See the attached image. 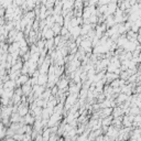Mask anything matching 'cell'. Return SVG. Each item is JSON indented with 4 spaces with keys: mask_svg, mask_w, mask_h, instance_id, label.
<instances>
[{
    "mask_svg": "<svg viewBox=\"0 0 141 141\" xmlns=\"http://www.w3.org/2000/svg\"><path fill=\"white\" fill-rule=\"evenodd\" d=\"M76 97H77V94H72V95H69L66 98V102H65V106H66V108L72 107L75 104V101H76Z\"/></svg>",
    "mask_w": 141,
    "mask_h": 141,
    "instance_id": "cell-1",
    "label": "cell"
},
{
    "mask_svg": "<svg viewBox=\"0 0 141 141\" xmlns=\"http://www.w3.org/2000/svg\"><path fill=\"white\" fill-rule=\"evenodd\" d=\"M48 82H49V76H48V75H45V74H40L39 76H37V84H39V85L44 86Z\"/></svg>",
    "mask_w": 141,
    "mask_h": 141,
    "instance_id": "cell-2",
    "label": "cell"
},
{
    "mask_svg": "<svg viewBox=\"0 0 141 141\" xmlns=\"http://www.w3.org/2000/svg\"><path fill=\"white\" fill-rule=\"evenodd\" d=\"M92 45H93L92 40H84V41H82V43H81V46L84 49V51H86V52H88V51L91 50Z\"/></svg>",
    "mask_w": 141,
    "mask_h": 141,
    "instance_id": "cell-3",
    "label": "cell"
},
{
    "mask_svg": "<svg viewBox=\"0 0 141 141\" xmlns=\"http://www.w3.org/2000/svg\"><path fill=\"white\" fill-rule=\"evenodd\" d=\"M68 30H69V32H70V34H72L74 37H77V36L79 35V33L82 32V29H81V28H79L78 25L70 28V29H68Z\"/></svg>",
    "mask_w": 141,
    "mask_h": 141,
    "instance_id": "cell-4",
    "label": "cell"
},
{
    "mask_svg": "<svg viewBox=\"0 0 141 141\" xmlns=\"http://www.w3.org/2000/svg\"><path fill=\"white\" fill-rule=\"evenodd\" d=\"M16 85H17V82H15L13 79H9V81L4 82L3 87H4V88H7V89H13Z\"/></svg>",
    "mask_w": 141,
    "mask_h": 141,
    "instance_id": "cell-5",
    "label": "cell"
},
{
    "mask_svg": "<svg viewBox=\"0 0 141 141\" xmlns=\"http://www.w3.org/2000/svg\"><path fill=\"white\" fill-rule=\"evenodd\" d=\"M28 82H29V77H28V75L22 74V75H20V77H19V79L17 81V84L18 85H20V84H25Z\"/></svg>",
    "mask_w": 141,
    "mask_h": 141,
    "instance_id": "cell-6",
    "label": "cell"
},
{
    "mask_svg": "<svg viewBox=\"0 0 141 141\" xmlns=\"http://www.w3.org/2000/svg\"><path fill=\"white\" fill-rule=\"evenodd\" d=\"M105 23H106L107 27H112V25H115L116 20H115V18L110 15V16H108V17L106 18V22H105Z\"/></svg>",
    "mask_w": 141,
    "mask_h": 141,
    "instance_id": "cell-7",
    "label": "cell"
},
{
    "mask_svg": "<svg viewBox=\"0 0 141 141\" xmlns=\"http://www.w3.org/2000/svg\"><path fill=\"white\" fill-rule=\"evenodd\" d=\"M119 132H118V130H117V128H115V126L114 127H110L109 129H108V132H107V134L108 136H110L111 138H114L115 136H117Z\"/></svg>",
    "mask_w": 141,
    "mask_h": 141,
    "instance_id": "cell-8",
    "label": "cell"
},
{
    "mask_svg": "<svg viewBox=\"0 0 141 141\" xmlns=\"http://www.w3.org/2000/svg\"><path fill=\"white\" fill-rule=\"evenodd\" d=\"M128 41H129L128 37L120 36V37H119V40H118V45H119V46H121V48H124V46H125L127 43H128Z\"/></svg>",
    "mask_w": 141,
    "mask_h": 141,
    "instance_id": "cell-9",
    "label": "cell"
},
{
    "mask_svg": "<svg viewBox=\"0 0 141 141\" xmlns=\"http://www.w3.org/2000/svg\"><path fill=\"white\" fill-rule=\"evenodd\" d=\"M18 111H19V114H20L21 116H24V115L28 114V107L25 105H22V106L19 107V110Z\"/></svg>",
    "mask_w": 141,
    "mask_h": 141,
    "instance_id": "cell-10",
    "label": "cell"
},
{
    "mask_svg": "<svg viewBox=\"0 0 141 141\" xmlns=\"http://www.w3.org/2000/svg\"><path fill=\"white\" fill-rule=\"evenodd\" d=\"M117 77H118V74H111L110 72H108V74L106 75V78L108 79V81H114V79H116Z\"/></svg>",
    "mask_w": 141,
    "mask_h": 141,
    "instance_id": "cell-11",
    "label": "cell"
},
{
    "mask_svg": "<svg viewBox=\"0 0 141 141\" xmlns=\"http://www.w3.org/2000/svg\"><path fill=\"white\" fill-rule=\"evenodd\" d=\"M60 25H62V24H60V23H57V22H56L55 24H54V27H53V31L55 32V33H60V32L62 31V28H61Z\"/></svg>",
    "mask_w": 141,
    "mask_h": 141,
    "instance_id": "cell-12",
    "label": "cell"
},
{
    "mask_svg": "<svg viewBox=\"0 0 141 141\" xmlns=\"http://www.w3.org/2000/svg\"><path fill=\"white\" fill-rule=\"evenodd\" d=\"M54 40L53 39H49L48 41H46V43H45V46H46V49H52V46L54 44Z\"/></svg>",
    "mask_w": 141,
    "mask_h": 141,
    "instance_id": "cell-13",
    "label": "cell"
},
{
    "mask_svg": "<svg viewBox=\"0 0 141 141\" xmlns=\"http://www.w3.org/2000/svg\"><path fill=\"white\" fill-rule=\"evenodd\" d=\"M25 123L29 124V125H32L34 123V118H33V117H31L30 115H27L25 116Z\"/></svg>",
    "mask_w": 141,
    "mask_h": 141,
    "instance_id": "cell-14",
    "label": "cell"
},
{
    "mask_svg": "<svg viewBox=\"0 0 141 141\" xmlns=\"http://www.w3.org/2000/svg\"><path fill=\"white\" fill-rule=\"evenodd\" d=\"M59 87H60L61 89H65V88H67V81H66V79H63L62 82H60Z\"/></svg>",
    "mask_w": 141,
    "mask_h": 141,
    "instance_id": "cell-15",
    "label": "cell"
},
{
    "mask_svg": "<svg viewBox=\"0 0 141 141\" xmlns=\"http://www.w3.org/2000/svg\"><path fill=\"white\" fill-rule=\"evenodd\" d=\"M126 99H127V95H126V94H121V95H119V97H118V99H117V101L123 102V101H125Z\"/></svg>",
    "mask_w": 141,
    "mask_h": 141,
    "instance_id": "cell-16",
    "label": "cell"
},
{
    "mask_svg": "<svg viewBox=\"0 0 141 141\" xmlns=\"http://www.w3.org/2000/svg\"><path fill=\"white\" fill-rule=\"evenodd\" d=\"M111 108H109V107H107V108H105V109H104V111H102V112H104V116H109L110 114H111Z\"/></svg>",
    "mask_w": 141,
    "mask_h": 141,
    "instance_id": "cell-17",
    "label": "cell"
},
{
    "mask_svg": "<svg viewBox=\"0 0 141 141\" xmlns=\"http://www.w3.org/2000/svg\"><path fill=\"white\" fill-rule=\"evenodd\" d=\"M110 1H111V0H98L99 4H108Z\"/></svg>",
    "mask_w": 141,
    "mask_h": 141,
    "instance_id": "cell-18",
    "label": "cell"
},
{
    "mask_svg": "<svg viewBox=\"0 0 141 141\" xmlns=\"http://www.w3.org/2000/svg\"><path fill=\"white\" fill-rule=\"evenodd\" d=\"M35 139H36V140H42V139H43V137H41V136H39V137H36Z\"/></svg>",
    "mask_w": 141,
    "mask_h": 141,
    "instance_id": "cell-19",
    "label": "cell"
},
{
    "mask_svg": "<svg viewBox=\"0 0 141 141\" xmlns=\"http://www.w3.org/2000/svg\"><path fill=\"white\" fill-rule=\"evenodd\" d=\"M138 40H139V42L141 43V34H140V36H138Z\"/></svg>",
    "mask_w": 141,
    "mask_h": 141,
    "instance_id": "cell-20",
    "label": "cell"
}]
</instances>
